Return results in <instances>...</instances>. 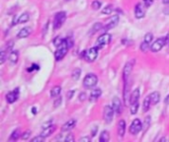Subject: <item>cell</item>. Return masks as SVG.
<instances>
[{"instance_id":"1","label":"cell","mask_w":169,"mask_h":142,"mask_svg":"<svg viewBox=\"0 0 169 142\" xmlns=\"http://www.w3.org/2000/svg\"><path fill=\"white\" fill-rule=\"evenodd\" d=\"M97 83H98V77L93 73L87 74V75L84 77L83 82H82L83 87L86 89H91L93 87H95Z\"/></svg>"},{"instance_id":"2","label":"cell","mask_w":169,"mask_h":142,"mask_svg":"<svg viewBox=\"0 0 169 142\" xmlns=\"http://www.w3.org/2000/svg\"><path fill=\"white\" fill-rule=\"evenodd\" d=\"M111 40H112L111 35L108 34V33H104V34H102L101 36H100L98 39H97L95 47L98 49H101L103 48H105L107 45H109L111 42Z\"/></svg>"},{"instance_id":"3","label":"cell","mask_w":169,"mask_h":142,"mask_svg":"<svg viewBox=\"0 0 169 142\" xmlns=\"http://www.w3.org/2000/svg\"><path fill=\"white\" fill-rule=\"evenodd\" d=\"M68 49H69V48H68L67 45H66V41H65V39H64V42L60 45H59V47H57L56 51L55 52V58H56V60H57V61L62 60L64 57V56L66 55Z\"/></svg>"},{"instance_id":"4","label":"cell","mask_w":169,"mask_h":142,"mask_svg":"<svg viewBox=\"0 0 169 142\" xmlns=\"http://www.w3.org/2000/svg\"><path fill=\"white\" fill-rule=\"evenodd\" d=\"M66 20V13L64 11H60L56 14L55 19H53V29L57 30L62 26Z\"/></svg>"},{"instance_id":"5","label":"cell","mask_w":169,"mask_h":142,"mask_svg":"<svg viewBox=\"0 0 169 142\" xmlns=\"http://www.w3.org/2000/svg\"><path fill=\"white\" fill-rule=\"evenodd\" d=\"M83 54H84V58L86 61L93 62V61H95L97 56H98V48L96 47L91 48H89L88 51H84Z\"/></svg>"},{"instance_id":"6","label":"cell","mask_w":169,"mask_h":142,"mask_svg":"<svg viewBox=\"0 0 169 142\" xmlns=\"http://www.w3.org/2000/svg\"><path fill=\"white\" fill-rule=\"evenodd\" d=\"M142 123L139 119H136L135 120H132V122L130 125V133L132 134V135H136L139 131L142 128Z\"/></svg>"},{"instance_id":"7","label":"cell","mask_w":169,"mask_h":142,"mask_svg":"<svg viewBox=\"0 0 169 142\" xmlns=\"http://www.w3.org/2000/svg\"><path fill=\"white\" fill-rule=\"evenodd\" d=\"M114 113H115V111H114L113 106H105V108H104L103 116H104V119H105V122H106L107 123H110V122L113 120Z\"/></svg>"},{"instance_id":"8","label":"cell","mask_w":169,"mask_h":142,"mask_svg":"<svg viewBox=\"0 0 169 142\" xmlns=\"http://www.w3.org/2000/svg\"><path fill=\"white\" fill-rule=\"evenodd\" d=\"M166 45V42H165V38H159L158 40H156L153 42L150 47V51L152 52H157L162 49V48Z\"/></svg>"},{"instance_id":"9","label":"cell","mask_w":169,"mask_h":142,"mask_svg":"<svg viewBox=\"0 0 169 142\" xmlns=\"http://www.w3.org/2000/svg\"><path fill=\"white\" fill-rule=\"evenodd\" d=\"M134 60H132V61L128 62L127 64L125 65L124 67V70H123V78H124V84H126L128 82L129 80V77H130L131 73H132V67H134Z\"/></svg>"},{"instance_id":"10","label":"cell","mask_w":169,"mask_h":142,"mask_svg":"<svg viewBox=\"0 0 169 142\" xmlns=\"http://www.w3.org/2000/svg\"><path fill=\"white\" fill-rule=\"evenodd\" d=\"M145 15V8L142 3H138L135 7V16L136 19H142Z\"/></svg>"},{"instance_id":"11","label":"cell","mask_w":169,"mask_h":142,"mask_svg":"<svg viewBox=\"0 0 169 142\" xmlns=\"http://www.w3.org/2000/svg\"><path fill=\"white\" fill-rule=\"evenodd\" d=\"M112 106H113L115 113H118V115H121L122 112H123V105H122V102L118 97H115L113 99Z\"/></svg>"},{"instance_id":"12","label":"cell","mask_w":169,"mask_h":142,"mask_svg":"<svg viewBox=\"0 0 169 142\" xmlns=\"http://www.w3.org/2000/svg\"><path fill=\"white\" fill-rule=\"evenodd\" d=\"M18 97H19V89H15L12 92H9L8 94L6 95V100L9 104H13L18 100Z\"/></svg>"},{"instance_id":"13","label":"cell","mask_w":169,"mask_h":142,"mask_svg":"<svg viewBox=\"0 0 169 142\" xmlns=\"http://www.w3.org/2000/svg\"><path fill=\"white\" fill-rule=\"evenodd\" d=\"M119 21H120V17H119L118 15L113 16L112 18H111V20L109 21V23L106 24V26L104 27L103 30L106 32V31L110 30V29H113V28H115L119 24Z\"/></svg>"},{"instance_id":"14","label":"cell","mask_w":169,"mask_h":142,"mask_svg":"<svg viewBox=\"0 0 169 142\" xmlns=\"http://www.w3.org/2000/svg\"><path fill=\"white\" fill-rule=\"evenodd\" d=\"M101 95H102L101 89H99V88L93 89V90L91 91V93H90V96H89V101H90L91 103H94V102H96L97 100H98Z\"/></svg>"},{"instance_id":"15","label":"cell","mask_w":169,"mask_h":142,"mask_svg":"<svg viewBox=\"0 0 169 142\" xmlns=\"http://www.w3.org/2000/svg\"><path fill=\"white\" fill-rule=\"evenodd\" d=\"M56 126L53 125V124H51L49 126L44 128V130H43V132H42L41 135L44 136L45 138H46V137H49V135H52V134L56 131Z\"/></svg>"},{"instance_id":"16","label":"cell","mask_w":169,"mask_h":142,"mask_svg":"<svg viewBox=\"0 0 169 142\" xmlns=\"http://www.w3.org/2000/svg\"><path fill=\"white\" fill-rule=\"evenodd\" d=\"M31 33H32V28H30V27H24L23 29H21L19 33H18L17 37L19 38V39H24V38L29 37V36L31 35Z\"/></svg>"},{"instance_id":"17","label":"cell","mask_w":169,"mask_h":142,"mask_svg":"<svg viewBox=\"0 0 169 142\" xmlns=\"http://www.w3.org/2000/svg\"><path fill=\"white\" fill-rule=\"evenodd\" d=\"M75 124H76V120H75V119H69L68 122H66L62 125V130L63 131V132H64V131H69L75 126Z\"/></svg>"},{"instance_id":"18","label":"cell","mask_w":169,"mask_h":142,"mask_svg":"<svg viewBox=\"0 0 169 142\" xmlns=\"http://www.w3.org/2000/svg\"><path fill=\"white\" fill-rule=\"evenodd\" d=\"M9 61L12 63V64H16L18 62V59H19V51H13L10 52V54L8 56Z\"/></svg>"},{"instance_id":"19","label":"cell","mask_w":169,"mask_h":142,"mask_svg":"<svg viewBox=\"0 0 169 142\" xmlns=\"http://www.w3.org/2000/svg\"><path fill=\"white\" fill-rule=\"evenodd\" d=\"M139 95H141V94H139V89L136 88V90L132 93V95H131V98H130V104H131V105L139 102Z\"/></svg>"},{"instance_id":"20","label":"cell","mask_w":169,"mask_h":142,"mask_svg":"<svg viewBox=\"0 0 169 142\" xmlns=\"http://www.w3.org/2000/svg\"><path fill=\"white\" fill-rule=\"evenodd\" d=\"M125 132H126V122L125 120L122 119L118 123V134L121 137H123L125 135Z\"/></svg>"},{"instance_id":"21","label":"cell","mask_w":169,"mask_h":142,"mask_svg":"<svg viewBox=\"0 0 169 142\" xmlns=\"http://www.w3.org/2000/svg\"><path fill=\"white\" fill-rule=\"evenodd\" d=\"M149 97H150L151 105H156L157 103H159V101H160V93L159 92H152V93L149 95Z\"/></svg>"},{"instance_id":"22","label":"cell","mask_w":169,"mask_h":142,"mask_svg":"<svg viewBox=\"0 0 169 142\" xmlns=\"http://www.w3.org/2000/svg\"><path fill=\"white\" fill-rule=\"evenodd\" d=\"M150 105H151V102H150V97L149 96H147V97L143 100V103H142V110L143 112L146 113L148 110L150 109Z\"/></svg>"},{"instance_id":"23","label":"cell","mask_w":169,"mask_h":142,"mask_svg":"<svg viewBox=\"0 0 169 142\" xmlns=\"http://www.w3.org/2000/svg\"><path fill=\"white\" fill-rule=\"evenodd\" d=\"M60 91H62L60 86H55L51 90V96L53 98H57L60 94Z\"/></svg>"},{"instance_id":"24","label":"cell","mask_w":169,"mask_h":142,"mask_svg":"<svg viewBox=\"0 0 169 142\" xmlns=\"http://www.w3.org/2000/svg\"><path fill=\"white\" fill-rule=\"evenodd\" d=\"M29 19H30V16H29L28 13H23L22 15L19 16L18 18V24H24V23H27Z\"/></svg>"},{"instance_id":"25","label":"cell","mask_w":169,"mask_h":142,"mask_svg":"<svg viewBox=\"0 0 169 142\" xmlns=\"http://www.w3.org/2000/svg\"><path fill=\"white\" fill-rule=\"evenodd\" d=\"M109 138H110L109 132H108L107 130H104L101 132V135H100V137H99V141L100 142H107V141H109Z\"/></svg>"},{"instance_id":"26","label":"cell","mask_w":169,"mask_h":142,"mask_svg":"<svg viewBox=\"0 0 169 142\" xmlns=\"http://www.w3.org/2000/svg\"><path fill=\"white\" fill-rule=\"evenodd\" d=\"M102 28H103L102 23H96L95 25H93V27L91 28V30H90V35H93V34L97 33V32L101 30Z\"/></svg>"},{"instance_id":"27","label":"cell","mask_w":169,"mask_h":142,"mask_svg":"<svg viewBox=\"0 0 169 142\" xmlns=\"http://www.w3.org/2000/svg\"><path fill=\"white\" fill-rule=\"evenodd\" d=\"M20 136H21L20 129H16V130H14L12 132L11 136H10V140H11V141H16V140L19 139Z\"/></svg>"},{"instance_id":"28","label":"cell","mask_w":169,"mask_h":142,"mask_svg":"<svg viewBox=\"0 0 169 142\" xmlns=\"http://www.w3.org/2000/svg\"><path fill=\"white\" fill-rule=\"evenodd\" d=\"M113 10H114L113 5L112 4H109V5H107L105 8H103L101 13L104 14V15H111V13L113 12Z\"/></svg>"},{"instance_id":"29","label":"cell","mask_w":169,"mask_h":142,"mask_svg":"<svg viewBox=\"0 0 169 142\" xmlns=\"http://www.w3.org/2000/svg\"><path fill=\"white\" fill-rule=\"evenodd\" d=\"M81 75V70L79 69V68H75L73 71H72V73H71V77L73 78V80H78L79 79V77H80Z\"/></svg>"},{"instance_id":"30","label":"cell","mask_w":169,"mask_h":142,"mask_svg":"<svg viewBox=\"0 0 169 142\" xmlns=\"http://www.w3.org/2000/svg\"><path fill=\"white\" fill-rule=\"evenodd\" d=\"M139 102L138 103H135V104H132L131 105V113L132 115H136V113H138V110H139Z\"/></svg>"},{"instance_id":"31","label":"cell","mask_w":169,"mask_h":142,"mask_svg":"<svg viewBox=\"0 0 169 142\" xmlns=\"http://www.w3.org/2000/svg\"><path fill=\"white\" fill-rule=\"evenodd\" d=\"M6 54H7L6 49H2L1 52H0V62H1V64H3L5 62V59L8 57Z\"/></svg>"},{"instance_id":"32","label":"cell","mask_w":169,"mask_h":142,"mask_svg":"<svg viewBox=\"0 0 169 142\" xmlns=\"http://www.w3.org/2000/svg\"><path fill=\"white\" fill-rule=\"evenodd\" d=\"M149 45L150 44H148V42H146L143 41L142 42V45H141V51L145 52V51H147V49H150V45Z\"/></svg>"},{"instance_id":"33","label":"cell","mask_w":169,"mask_h":142,"mask_svg":"<svg viewBox=\"0 0 169 142\" xmlns=\"http://www.w3.org/2000/svg\"><path fill=\"white\" fill-rule=\"evenodd\" d=\"M152 40H153V35L151 34V33H147L145 36V42H148V44H150V42H152Z\"/></svg>"},{"instance_id":"34","label":"cell","mask_w":169,"mask_h":142,"mask_svg":"<svg viewBox=\"0 0 169 142\" xmlns=\"http://www.w3.org/2000/svg\"><path fill=\"white\" fill-rule=\"evenodd\" d=\"M91 6H92V8L94 9V10H98V9L100 8V7H101V2H100V1H97V0H95V1H93V2H92Z\"/></svg>"},{"instance_id":"35","label":"cell","mask_w":169,"mask_h":142,"mask_svg":"<svg viewBox=\"0 0 169 142\" xmlns=\"http://www.w3.org/2000/svg\"><path fill=\"white\" fill-rule=\"evenodd\" d=\"M63 42H64V39H60L59 37H57L55 39V41H53V45H56V47H59V45H62Z\"/></svg>"},{"instance_id":"36","label":"cell","mask_w":169,"mask_h":142,"mask_svg":"<svg viewBox=\"0 0 169 142\" xmlns=\"http://www.w3.org/2000/svg\"><path fill=\"white\" fill-rule=\"evenodd\" d=\"M142 125L145 126V131L147 128H148V126L150 125V116H146L145 122L142 123Z\"/></svg>"},{"instance_id":"37","label":"cell","mask_w":169,"mask_h":142,"mask_svg":"<svg viewBox=\"0 0 169 142\" xmlns=\"http://www.w3.org/2000/svg\"><path fill=\"white\" fill-rule=\"evenodd\" d=\"M44 140H45V137L42 136V135L36 136V137L33 138V139H32V141H33V142H43Z\"/></svg>"},{"instance_id":"38","label":"cell","mask_w":169,"mask_h":142,"mask_svg":"<svg viewBox=\"0 0 169 142\" xmlns=\"http://www.w3.org/2000/svg\"><path fill=\"white\" fill-rule=\"evenodd\" d=\"M30 135H31V131L28 130V131H26V132H24V133L22 134V136H21V138H22L23 140H27L28 138L30 137Z\"/></svg>"},{"instance_id":"39","label":"cell","mask_w":169,"mask_h":142,"mask_svg":"<svg viewBox=\"0 0 169 142\" xmlns=\"http://www.w3.org/2000/svg\"><path fill=\"white\" fill-rule=\"evenodd\" d=\"M65 41H66V45H67L68 48H70L73 47V42H72V40H71V39L67 38V39H65Z\"/></svg>"},{"instance_id":"40","label":"cell","mask_w":169,"mask_h":142,"mask_svg":"<svg viewBox=\"0 0 169 142\" xmlns=\"http://www.w3.org/2000/svg\"><path fill=\"white\" fill-rule=\"evenodd\" d=\"M64 140H65L66 142H73L74 141V136L72 135V134H68Z\"/></svg>"},{"instance_id":"41","label":"cell","mask_w":169,"mask_h":142,"mask_svg":"<svg viewBox=\"0 0 169 142\" xmlns=\"http://www.w3.org/2000/svg\"><path fill=\"white\" fill-rule=\"evenodd\" d=\"M86 98H87V97H86V94L85 93H81L80 95L78 96V100L80 101V102H84Z\"/></svg>"},{"instance_id":"42","label":"cell","mask_w":169,"mask_h":142,"mask_svg":"<svg viewBox=\"0 0 169 142\" xmlns=\"http://www.w3.org/2000/svg\"><path fill=\"white\" fill-rule=\"evenodd\" d=\"M73 94H74V90L68 91V92H67V94H66V98H67V100H70V99L73 97Z\"/></svg>"},{"instance_id":"43","label":"cell","mask_w":169,"mask_h":142,"mask_svg":"<svg viewBox=\"0 0 169 142\" xmlns=\"http://www.w3.org/2000/svg\"><path fill=\"white\" fill-rule=\"evenodd\" d=\"M143 3H145V7H149L150 5H152L153 0H143Z\"/></svg>"},{"instance_id":"44","label":"cell","mask_w":169,"mask_h":142,"mask_svg":"<svg viewBox=\"0 0 169 142\" xmlns=\"http://www.w3.org/2000/svg\"><path fill=\"white\" fill-rule=\"evenodd\" d=\"M60 103H62V98L59 97V98H57V100L55 101V104H53V106H55V108H56V106H59L60 105Z\"/></svg>"},{"instance_id":"45","label":"cell","mask_w":169,"mask_h":142,"mask_svg":"<svg viewBox=\"0 0 169 142\" xmlns=\"http://www.w3.org/2000/svg\"><path fill=\"white\" fill-rule=\"evenodd\" d=\"M34 69L38 70L39 66L37 64H33V66H31V68H28V71H29V72H32V71H34Z\"/></svg>"},{"instance_id":"46","label":"cell","mask_w":169,"mask_h":142,"mask_svg":"<svg viewBox=\"0 0 169 142\" xmlns=\"http://www.w3.org/2000/svg\"><path fill=\"white\" fill-rule=\"evenodd\" d=\"M13 45H14V42L13 41H10L8 44H7V45H6V47H7L6 49H8V51H9V49H11L12 47H13Z\"/></svg>"},{"instance_id":"47","label":"cell","mask_w":169,"mask_h":142,"mask_svg":"<svg viewBox=\"0 0 169 142\" xmlns=\"http://www.w3.org/2000/svg\"><path fill=\"white\" fill-rule=\"evenodd\" d=\"M97 130H98V126L95 125V127H93L92 129V133H91V136H95L96 133H97Z\"/></svg>"},{"instance_id":"48","label":"cell","mask_w":169,"mask_h":142,"mask_svg":"<svg viewBox=\"0 0 169 142\" xmlns=\"http://www.w3.org/2000/svg\"><path fill=\"white\" fill-rule=\"evenodd\" d=\"M80 141H86V142H88V141H90V138L87 137V136H85V137H81V138H80Z\"/></svg>"},{"instance_id":"49","label":"cell","mask_w":169,"mask_h":142,"mask_svg":"<svg viewBox=\"0 0 169 142\" xmlns=\"http://www.w3.org/2000/svg\"><path fill=\"white\" fill-rule=\"evenodd\" d=\"M165 42H166V45H169V32L166 35V38H165Z\"/></svg>"},{"instance_id":"50","label":"cell","mask_w":169,"mask_h":142,"mask_svg":"<svg viewBox=\"0 0 169 142\" xmlns=\"http://www.w3.org/2000/svg\"><path fill=\"white\" fill-rule=\"evenodd\" d=\"M164 103L166 105H169V95L166 96V98H165V100H164Z\"/></svg>"},{"instance_id":"51","label":"cell","mask_w":169,"mask_h":142,"mask_svg":"<svg viewBox=\"0 0 169 142\" xmlns=\"http://www.w3.org/2000/svg\"><path fill=\"white\" fill-rule=\"evenodd\" d=\"M164 13H165V14H167V15H169V7L167 8V10H166V9L164 10Z\"/></svg>"},{"instance_id":"52","label":"cell","mask_w":169,"mask_h":142,"mask_svg":"<svg viewBox=\"0 0 169 142\" xmlns=\"http://www.w3.org/2000/svg\"><path fill=\"white\" fill-rule=\"evenodd\" d=\"M163 3L164 4H169V0H163Z\"/></svg>"},{"instance_id":"53","label":"cell","mask_w":169,"mask_h":142,"mask_svg":"<svg viewBox=\"0 0 169 142\" xmlns=\"http://www.w3.org/2000/svg\"><path fill=\"white\" fill-rule=\"evenodd\" d=\"M165 140H166V138H164V137H163V138H161V139H160L159 141H165Z\"/></svg>"},{"instance_id":"54","label":"cell","mask_w":169,"mask_h":142,"mask_svg":"<svg viewBox=\"0 0 169 142\" xmlns=\"http://www.w3.org/2000/svg\"><path fill=\"white\" fill-rule=\"evenodd\" d=\"M33 113H36V108H33Z\"/></svg>"},{"instance_id":"55","label":"cell","mask_w":169,"mask_h":142,"mask_svg":"<svg viewBox=\"0 0 169 142\" xmlns=\"http://www.w3.org/2000/svg\"><path fill=\"white\" fill-rule=\"evenodd\" d=\"M66 1H70V0H66Z\"/></svg>"}]
</instances>
